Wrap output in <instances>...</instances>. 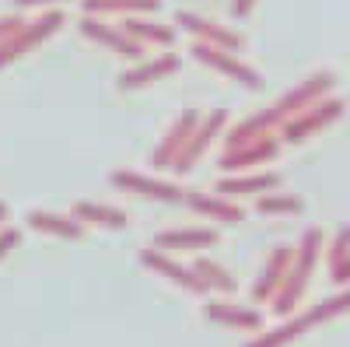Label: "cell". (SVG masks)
Instances as JSON below:
<instances>
[{"label": "cell", "mask_w": 350, "mask_h": 347, "mask_svg": "<svg viewBox=\"0 0 350 347\" xmlns=\"http://www.w3.org/2000/svg\"><path fill=\"white\" fill-rule=\"evenodd\" d=\"M137 259H140V267H148L151 274H158V277H165L168 284H175L179 292H186V295H207V284H203L196 274H193V267L189 264H179L175 259V253H165V249H140L137 253Z\"/></svg>", "instance_id": "10"}, {"label": "cell", "mask_w": 350, "mask_h": 347, "mask_svg": "<svg viewBox=\"0 0 350 347\" xmlns=\"http://www.w3.org/2000/svg\"><path fill=\"white\" fill-rule=\"evenodd\" d=\"M350 253V228H340L336 235L323 246V256H326V264L333 267V264H340V259Z\"/></svg>", "instance_id": "25"}, {"label": "cell", "mask_w": 350, "mask_h": 347, "mask_svg": "<svg viewBox=\"0 0 350 347\" xmlns=\"http://www.w3.org/2000/svg\"><path fill=\"white\" fill-rule=\"evenodd\" d=\"M193 274L207 284V292H217V295H235L239 292V281H235V274H231L224 264H217V259H211V256H196L193 259Z\"/></svg>", "instance_id": "23"}, {"label": "cell", "mask_w": 350, "mask_h": 347, "mask_svg": "<svg viewBox=\"0 0 350 347\" xmlns=\"http://www.w3.org/2000/svg\"><path fill=\"white\" fill-rule=\"evenodd\" d=\"M14 4L21 11H28V8H60V4H67V0H14Z\"/></svg>", "instance_id": "30"}, {"label": "cell", "mask_w": 350, "mask_h": 347, "mask_svg": "<svg viewBox=\"0 0 350 347\" xmlns=\"http://www.w3.org/2000/svg\"><path fill=\"white\" fill-rule=\"evenodd\" d=\"M161 0H81V14L126 18V14H158Z\"/></svg>", "instance_id": "22"}, {"label": "cell", "mask_w": 350, "mask_h": 347, "mask_svg": "<svg viewBox=\"0 0 350 347\" xmlns=\"http://www.w3.org/2000/svg\"><path fill=\"white\" fill-rule=\"evenodd\" d=\"M67 25V14L60 11V8H46L39 18H32V21H25L18 32L11 36V39H4L0 42V70H4L8 64H14V60H21L25 53H32V49H39L46 39H53L60 28Z\"/></svg>", "instance_id": "4"}, {"label": "cell", "mask_w": 350, "mask_h": 347, "mask_svg": "<svg viewBox=\"0 0 350 347\" xmlns=\"http://www.w3.org/2000/svg\"><path fill=\"white\" fill-rule=\"evenodd\" d=\"M329 284H333V287L350 284V253L340 259V264H333V267H329Z\"/></svg>", "instance_id": "27"}, {"label": "cell", "mask_w": 350, "mask_h": 347, "mask_svg": "<svg viewBox=\"0 0 350 347\" xmlns=\"http://www.w3.org/2000/svg\"><path fill=\"white\" fill-rule=\"evenodd\" d=\"M70 214L84 224V228H105V231H123L130 221H126V211L120 207H109V204H98V200H77L70 207Z\"/></svg>", "instance_id": "20"}, {"label": "cell", "mask_w": 350, "mask_h": 347, "mask_svg": "<svg viewBox=\"0 0 350 347\" xmlns=\"http://www.w3.org/2000/svg\"><path fill=\"white\" fill-rule=\"evenodd\" d=\"M224 127H228V109H211V112H203L200 123H196V130H193L189 140L183 144V151L175 155V162L168 165V172H175V176H186V172H193L196 162L211 151V144L224 133Z\"/></svg>", "instance_id": "6"}, {"label": "cell", "mask_w": 350, "mask_h": 347, "mask_svg": "<svg viewBox=\"0 0 350 347\" xmlns=\"http://www.w3.org/2000/svg\"><path fill=\"white\" fill-rule=\"evenodd\" d=\"M252 8H256V0H231V18H249L252 14Z\"/></svg>", "instance_id": "29"}, {"label": "cell", "mask_w": 350, "mask_h": 347, "mask_svg": "<svg viewBox=\"0 0 350 347\" xmlns=\"http://www.w3.org/2000/svg\"><path fill=\"white\" fill-rule=\"evenodd\" d=\"M323 246H326V235H323V228H315V224L305 228L301 239L295 242V256H291V264H287V274H284L280 287L273 292V298L267 302L277 320L298 312V305H301V298L308 292V284L315 277V264L323 259Z\"/></svg>", "instance_id": "1"}, {"label": "cell", "mask_w": 350, "mask_h": 347, "mask_svg": "<svg viewBox=\"0 0 350 347\" xmlns=\"http://www.w3.org/2000/svg\"><path fill=\"white\" fill-rule=\"evenodd\" d=\"M109 183L120 193H130V196H140V200H154V204H183V193H186L179 183L144 176V172H133V168L109 172Z\"/></svg>", "instance_id": "7"}, {"label": "cell", "mask_w": 350, "mask_h": 347, "mask_svg": "<svg viewBox=\"0 0 350 347\" xmlns=\"http://www.w3.org/2000/svg\"><path fill=\"white\" fill-rule=\"evenodd\" d=\"M77 28H81V36H84V39H92L95 46L109 49L112 56H120V60H130V64L144 60V46H140V42H133L120 25H109V18H98V14H81Z\"/></svg>", "instance_id": "8"}, {"label": "cell", "mask_w": 350, "mask_h": 347, "mask_svg": "<svg viewBox=\"0 0 350 347\" xmlns=\"http://www.w3.org/2000/svg\"><path fill=\"white\" fill-rule=\"evenodd\" d=\"M120 28L133 42H140L144 49H148V46L168 49V46H175V32H179L175 25H165L154 14H126V18H120Z\"/></svg>", "instance_id": "19"}, {"label": "cell", "mask_w": 350, "mask_h": 347, "mask_svg": "<svg viewBox=\"0 0 350 347\" xmlns=\"http://www.w3.org/2000/svg\"><path fill=\"white\" fill-rule=\"evenodd\" d=\"M21 25H25V18H21V14H4V18H0V42L11 39Z\"/></svg>", "instance_id": "28"}, {"label": "cell", "mask_w": 350, "mask_h": 347, "mask_svg": "<svg viewBox=\"0 0 350 347\" xmlns=\"http://www.w3.org/2000/svg\"><path fill=\"white\" fill-rule=\"evenodd\" d=\"M221 242V231L211 224L200 228H165L154 235V249L165 253H200V249H214Z\"/></svg>", "instance_id": "17"}, {"label": "cell", "mask_w": 350, "mask_h": 347, "mask_svg": "<svg viewBox=\"0 0 350 347\" xmlns=\"http://www.w3.org/2000/svg\"><path fill=\"white\" fill-rule=\"evenodd\" d=\"M179 67H183L179 53H158V56H148V60H137L133 67H126L120 77H116V88L120 92H140V88H148V84H154V81H165Z\"/></svg>", "instance_id": "12"}, {"label": "cell", "mask_w": 350, "mask_h": 347, "mask_svg": "<svg viewBox=\"0 0 350 347\" xmlns=\"http://www.w3.org/2000/svg\"><path fill=\"white\" fill-rule=\"evenodd\" d=\"M256 214L267 218H298L305 214V200L298 193H284V190H270L256 196Z\"/></svg>", "instance_id": "24"}, {"label": "cell", "mask_w": 350, "mask_h": 347, "mask_svg": "<svg viewBox=\"0 0 350 347\" xmlns=\"http://www.w3.org/2000/svg\"><path fill=\"white\" fill-rule=\"evenodd\" d=\"M343 112H347V99H340V95H323L319 102H312V105H305L301 112H295L291 120H284V123L277 127V137H280V144H305V140L315 137L319 130L333 127Z\"/></svg>", "instance_id": "3"}, {"label": "cell", "mask_w": 350, "mask_h": 347, "mask_svg": "<svg viewBox=\"0 0 350 347\" xmlns=\"http://www.w3.org/2000/svg\"><path fill=\"white\" fill-rule=\"evenodd\" d=\"M280 137L277 133H262V137H252L245 144H239V148H224L221 158H217V168L221 176H228V172H249V168H259L267 165L280 155Z\"/></svg>", "instance_id": "9"}, {"label": "cell", "mask_w": 350, "mask_h": 347, "mask_svg": "<svg viewBox=\"0 0 350 347\" xmlns=\"http://www.w3.org/2000/svg\"><path fill=\"white\" fill-rule=\"evenodd\" d=\"M183 204L200 214L203 221H214V224H224V228H235L245 211L239 207V200H231V196H221V193H203V190H186L183 193Z\"/></svg>", "instance_id": "13"}, {"label": "cell", "mask_w": 350, "mask_h": 347, "mask_svg": "<svg viewBox=\"0 0 350 347\" xmlns=\"http://www.w3.org/2000/svg\"><path fill=\"white\" fill-rule=\"evenodd\" d=\"M28 221V228H36V231H42V235H53V239H67V242H77V239H84V224L74 218V214H56V211H32L25 218Z\"/></svg>", "instance_id": "21"}, {"label": "cell", "mask_w": 350, "mask_h": 347, "mask_svg": "<svg viewBox=\"0 0 350 347\" xmlns=\"http://www.w3.org/2000/svg\"><path fill=\"white\" fill-rule=\"evenodd\" d=\"M203 316H207L214 326H231V330H242V333L262 330V312L256 305H242V302H231V298H207L203 302Z\"/></svg>", "instance_id": "14"}, {"label": "cell", "mask_w": 350, "mask_h": 347, "mask_svg": "<svg viewBox=\"0 0 350 347\" xmlns=\"http://www.w3.org/2000/svg\"><path fill=\"white\" fill-rule=\"evenodd\" d=\"M189 56L196 64H203V67H211V70H217V74H224V77H231L235 84H242L245 92H259L262 84V74L256 70V67H249L239 53H231V49H221V46H207V42H193L189 46Z\"/></svg>", "instance_id": "5"}, {"label": "cell", "mask_w": 350, "mask_h": 347, "mask_svg": "<svg viewBox=\"0 0 350 347\" xmlns=\"http://www.w3.org/2000/svg\"><path fill=\"white\" fill-rule=\"evenodd\" d=\"M18 242H21V228L0 224V259H8L11 249H18Z\"/></svg>", "instance_id": "26"}, {"label": "cell", "mask_w": 350, "mask_h": 347, "mask_svg": "<svg viewBox=\"0 0 350 347\" xmlns=\"http://www.w3.org/2000/svg\"><path fill=\"white\" fill-rule=\"evenodd\" d=\"M200 109H183L179 116L172 120V127L165 130V137L158 140V148L151 151V168H161V172H168V165L175 162V155L183 151V144L189 140V133L196 130V123H200Z\"/></svg>", "instance_id": "16"}, {"label": "cell", "mask_w": 350, "mask_h": 347, "mask_svg": "<svg viewBox=\"0 0 350 347\" xmlns=\"http://www.w3.org/2000/svg\"><path fill=\"white\" fill-rule=\"evenodd\" d=\"M291 256H295V246H291V242H280V246L270 249L267 264H262V270H259V277H256V284H252V292H249L252 305H267V302L273 298V292L280 287V281H284V274H287Z\"/></svg>", "instance_id": "18"}, {"label": "cell", "mask_w": 350, "mask_h": 347, "mask_svg": "<svg viewBox=\"0 0 350 347\" xmlns=\"http://www.w3.org/2000/svg\"><path fill=\"white\" fill-rule=\"evenodd\" d=\"M280 186H284L280 172L249 168V172H228V176H221L214 193L231 196V200H242V196H259V193H270V190H280Z\"/></svg>", "instance_id": "15"}, {"label": "cell", "mask_w": 350, "mask_h": 347, "mask_svg": "<svg viewBox=\"0 0 350 347\" xmlns=\"http://www.w3.org/2000/svg\"><path fill=\"white\" fill-rule=\"evenodd\" d=\"M347 312H350V284L336 287L329 298L315 302V305L305 309V312H291V316H284V320H280L277 326H270V330H267V326L256 330L252 340H245L242 347H287V344L301 340L305 333H312L315 326H323V323L336 320V316H347Z\"/></svg>", "instance_id": "2"}, {"label": "cell", "mask_w": 350, "mask_h": 347, "mask_svg": "<svg viewBox=\"0 0 350 347\" xmlns=\"http://www.w3.org/2000/svg\"><path fill=\"white\" fill-rule=\"evenodd\" d=\"M175 28H183V32L193 36V42H207V46H221V49H231V53H239L245 46V39L235 32V28H228L214 18H203L196 11H179L172 21Z\"/></svg>", "instance_id": "11"}, {"label": "cell", "mask_w": 350, "mask_h": 347, "mask_svg": "<svg viewBox=\"0 0 350 347\" xmlns=\"http://www.w3.org/2000/svg\"><path fill=\"white\" fill-rule=\"evenodd\" d=\"M8 218H11V207H8V204H4V200H0V224H4V221H8Z\"/></svg>", "instance_id": "31"}]
</instances>
